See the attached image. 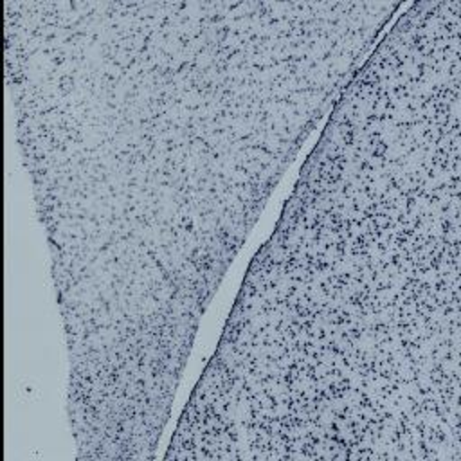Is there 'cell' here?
<instances>
[{
    "mask_svg": "<svg viewBox=\"0 0 461 461\" xmlns=\"http://www.w3.org/2000/svg\"><path fill=\"white\" fill-rule=\"evenodd\" d=\"M252 258L198 389L328 445L461 420V122L348 97Z\"/></svg>",
    "mask_w": 461,
    "mask_h": 461,
    "instance_id": "obj_1",
    "label": "cell"
}]
</instances>
